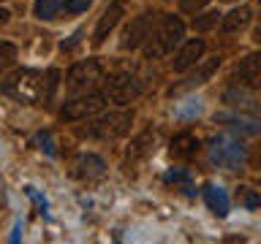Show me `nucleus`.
<instances>
[{
	"label": "nucleus",
	"instance_id": "obj_1",
	"mask_svg": "<svg viewBox=\"0 0 261 244\" xmlns=\"http://www.w3.org/2000/svg\"><path fill=\"white\" fill-rule=\"evenodd\" d=\"M182 38H185L182 19L174 16V14H163L161 19L155 22L150 38L144 41V57H147V60H158V57L169 54Z\"/></svg>",
	"mask_w": 261,
	"mask_h": 244
},
{
	"label": "nucleus",
	"instance_id": "obj_2",
	"mask_svg": "<svg viewBox=\"0 0 261 244\" xmlns=\"http://www.w3.org/2000/svg\"><path fill=\"white\" fill-rule=\"evenodd\" d=\"M3 93L19 103H38L44 98V76L33 68H22L3 81Z\"/></svg>",
	"mask_w": 261,
	"mask_h": 244
},
{
	"label": "nucleus",
	"instance_id": "obj_3",
	"mask_svg": "<svg viewBox=\"0 0 261 244\" xmlns=\"http://www.w3.org/2000/svg\"><path fill=\"white\" fill-rule=\"evenodd\" d=\"M210 160L215 163L218 168L226 171H242L245 163H248V149L237 141L234 136L220 133L210 141Z\"/></svg>",
	"mask_w": 261,
	"mask_h": 244
},
{
	"label": "nucleus",
	"instance_id": "obj_4",
	"mask_svg": "<svg viewBox=\"0 0 261 244\" xmlns=\"http://www.w3.org/2000/svg\"><path fill=\"white\" fill-rule=\"evenodd\" d=\"M130 122H134V111H112V114H103L93 122H87V128H82L79 133L82 136H90V138H120L130 130Z\"/></svg>",
	"mask_w": 261,
	"mask_h": 244
},
{
	"label": "nucleus",
	"instance_id": "obj_5",
	"mask_svg": "<svg viewBox=\"0 0 261 244\" xmlns=\"http://www.w3.org/2000/svg\"><path fill=\"white\" fill-rule=\"evenodd\" d=\"M103 76H106V68L98 60H82L76 65H71L65 81H68L71 93H79V89H93L98 81H103Z\"/></svg>",
	"mask_w": 261,
	"mask_h": 244
},
{
	"label": "nucleus",
	"instance_id": "obj_6",
	"mask_svg": "<svg viewBox=\"0 0 261 244\" xmlns=\"http://www.w3.org/2000/svg\"><path fill=\"white\" fill-rule=\"evenodd\" d=\"M106 103V95L98 93V89H90V93L73 98V101H68L63 106L60 117L68 119V122H76V119H85V117H93L95 111H101Z\"/></svg>",
	"mask_w": 261,
	"mask_h": 244
},
{
	"label": "nucleus",
	"instance_id": "obj_7",
	"mask_svg": "<svg viewBox=\"0 0 261 244\" xmlns=\"http://www.w3.org/2000/svg\"><path fill=\"white\" fill-rule=\"evenodd\" d=\"M155 11H144V14H139L130 19V24L125 30H122V38H120V49L122 52H128V49H139L144 44L147 38H150V33L155 27Z\"/></svg>",
	"mask_w": 261,
	"mask_h": 244
},
{
	"label": "nucleus",
	"instance_id": "obj_8",
	"mask_svg": "<svg viewBox=\"0 0 261 244\" xmlns=\"http://www.w3.org/2000/svg\"><path fill=\"white\" fill-rule=\"evenodd\" d=\"M139 95H142V81H139L134 73H117V76L109 81V98L114 103H120V106L134 103Z\"/></svg>",
	"mask_w": 261,
	"mask_h": 244
},
{
	"label": "nucleus",
	"instance_id": "obj_9",
	"mask_svg": "<svg viewBox=\"0 0 261 244\" xmlns=\"http://www.w3.org/2000/svg\"><path fill=\"white\" fill-rule=\"evenodd\" d=\"M125 14V0H112L109 6L103 8V14L98 16V24H95V33H93V44L101 46L106 38H109V33L117 27L120 16Z\"/></svg>",
	"mask_w": 261,
	"mask_h": 244
},
{
	"label": "nucleus",
	"instance_id": "obj_10",
	"mask_svg": "<svg viewBox=\"0 0 261 244\" xmlns=\"http://www.w3.org/2000/svg\"><path fill=\"white\" fill-rule=\"evenodd\" d=\"M215 122H220V125H226L228 130H234V133H242V136H258V133H261V119L248 117V114L220 111V114H215Z\"/></svg>",
	"mask_w": 261,
	"mask_h": 244
},
{
	"label": "nucleus",
	"instance_id": "obj_11",
	"mask_svg": "<svg viewBox=\"0 0 261 244\" xmlns=\"http://www.w3.org/2000/svg\"><path fill=\"white\" fill-rule=\"evenodd\" d=\"M204 52H207V44H204L201 38H188L185 44L179 46L177 57H174V71H177V73L191 71L193 65H199V60L204 57Z\"/></svg>",
	"mask_w": 261,
	"mask_h": 244
},
{
	"label": "nucleus",
	"instance_id": "obj_12",
	"mask_svg": "<svg viewBox=\"0 0 261 244\" xmlns=\"http://www.w3.org/2000/svg\"><path fill=\"white\" fill-rule=\"evenodd\" d=\"M234 76L240 79L242 87H250V89H258L261 87V52H253L248 57H242L240 65H237Z\"/></svg>",
	"mask_w": 261,
	"mask_h": 244
},
{
	"label": "nucleus",
	"instance_id": "obj_13",
	"mask_svg": "<svg viewBox=\"0 0 261 244\" xmlns=\"http://www.w3.org/2000/svg\"><path fill=\"white\" fill-rule=\"evenodd\" d=\"M218 68H220V57H210V60L199 63V68H196L191 76H185L177 87H171V95H174V93H185V89H193V87L204 84V81H210L212 73H215Z\"/></svg>",
	"mask_w": 261,
	"mask_h": 244
},
{
	"label": "nucleus",
	"instance_id": "obj_14",
	"mask_svg": "<svg viewBox=\"0 0 261 244\" xmlns=\"http://www.w3.org/2000/svg\"><path fill=\"white\" fill-rule=\"evenodd\" d=\"M103 171H106V163H103L101 155H95V152L79 155V160L73 163V174L82 176V179H98V176H103Z\"/></svg>",
	"mask_w": 261,
	"mask_h": 244
},
{
	"label": "nucleus",
	"instance_id": "obj_15",
	"mask_svg": "<svg viewBox=\"0 0 261 244\" xmlns=\"http://www.w3.org/2000/svg\"><path fill=\"white\" fill-rule=\"evenodd\" d=\"M204 201H207V206L215 211L218 217H226L228 215V195L220 185H204Z\"/></svg>",
	"mask_w": 261,
	"mask_h": 244
},
{
	"label": "nucleus",
	"instance_id": "obj_16",
	"mask_svg": "<svg viewBox=\"0 0 261 244\" xmlns=\"http://www.w3.org/2000/svg\"><path fill=\"white\" fill-rule=\"evenodd\" d=\"M199 138H196L193 133H177L174 138H171V155L174 158H193L196 152H199Z\"/></svg>",
	"mask_w": 261,
	"mask_h": 244
},
{
	"label": "nucleus",
	"instance_id": "obj_17",
	"mask_svg": "<svg viewBox=\"0 0 261 244\" xmlns=\"http://www.w3.org/2000/svg\"><path fill=\"white\" fill-rule=\"evenodd\" d=\"M248 22H250V8L248 6H240V8H234V11H228L223 16L220 27H223V33H240V30L248 27Z\"/></svg>",
	"mask_w": 261,
	"mask_h": 244
},
{
	"label": "nucleus",
	"instance_id": "obj_18",
	"mask_svg": "<svg viewBox=\"0 0 261 244\" xmlns=\"http://www.w3.org/2000/svg\"><path fill=\"white\" fill-rule=\"evenodd\" d=\"M60 8H65V0H36L33 14H36V19L49 22V19H55V16L60 14Z\"/></svg>",
	"mask_w": 261,
	"mask_h": 244
},
{
	"label": "nucleus",
	"instance_id": "obj_19",
	"mask_svg": "<svg viewBox=\"0 0 261 244\" xmlns=\"http://www.w3.org/2000/svg\"><path fill=\"white\" fill-rule=\"evenodd\" d=\"M163 179H166L169 185H177L185 195H193V179H191V174H188L185 168H169Z\"/></svg>",
	"mask_w": 261,
	"mask_h": 244
},
{
	"label": "nucleus",
	"instance_id": "obj_20",
	"mask_svg": "<svg viewBox=\"0 0 261 244\" xmlns=\"http://www.w3.org/2000/svg\"><path fill=\"white\" fill-rule=\"evenodd\" d=\"M223 101L228 103V106H237V109H248V106H258V101H253V98L245 93V89H237V87H231V89H226L223 93Z\"/></svg>",
	"mask_w": 261,
	"mask_h": 244
},
{
	"label": "nucleus",
	"instance_id": "obj_21",
	"mask_svg": "<svg viewBox=\"0 0 261 244\" xmlns=\"http://www.w3.org/2000/svg\"><path fill=\"white\" fill-rule=\"evenodd\" d=\"M201 109H204V106H201L199 98H188V101H182V103L174 109V117H179V119H193V117H199V114H201Z\"/></svg>",
	"mask_w": 261,
	"mask_h": 244
},
{
	"label": "nucleus",
	"instance_id": "obj_22",
	"mask_svg": "<svg viewBox=\"0 0 261 244\" xmlns=\"http://www.w3.org/2000/svg\"><path fill=\"white\" fill-rule=\"evenodd\" d=\"M237 201H240V206H245V209H258L261 206V193H256L253 187H240V190H237Z\"/></svg>",
	"mask_w": 261,
	"mask_h": 244
},
{
	"label": "nucleus",
	"instance_id": "obj_23",
	"mask_svg": "<svg viewBox=\"0 0 261 244\" xmlns=\"http://www.w3.org/2000/svg\"><path fill=\"white\" fill-rule=\"evenodd\" d=\"M150 146H152V133L147 130V133H142L134 141V146L128 149V158H139V155H144V152H150Z\"/></svg>",
	"mask_w": 261,
	"mask_h": 244
},
{
	"label": "nucleus",
	"instance_id": "obj_24",
	"mask_svg": "<svg viewBox=\"0 0 261 244\" xmlns=\"http://www.w3.org/2000/svg\"><path fill=\"white\" fill-rule=\"evenodd\" d=\"M57 81H60V71H57V68H52V71L46 73V93H44V101H52V98H55Z\"/></svg>",
	"mask_w": 261,
	"mask_h": 244
},
{
	"label": "nucleus",
	"instance_id": "obj_25",
	"mask_svg": "<svg viewBox=\"0 0 261 244\" xmlns=\"http://www.w3.org/2000/svg\"><path fill=\"white\" fill-rule=\"evenodd\" d=\"M218 11H210V14H204V16H196V30H210V27H215L218 24Z\"/></svg>",
	"mask_w": 261,
	"mask_h": 244
},
{
	"label": "nucleus",
	"instance_id": "obj_26",
	"mask_svg": "<svg viewBox=\"0 0 261 244\" xmlns=\"http://www.w3.org/2000/svg\"><path fill=\"white\" fill-rule=\"evenodd\" d=\"M93 6V0H65V11L68 14H82Z\"/></svg>",
	"mask_w": 261,
	"mask_h": 244
},
{
	"label": "nucleus",
	"instance_id": "obj_27",
	"mask_svg": "<svg viewBox=\"0 0 261 244\" xmlns=\"http://www.w3.org/2000/svg\"><path fill=\"white\" fill-rule=\"evenodd\" d=\"M207 3L210 0H179V8H182L185 14H196V11H201Z\"/></svg>",
	"mask_w": 261,
	"mask_h": 244
},
{
	"label": "nucleus",
	"instance_id": "obj_28",
	"mask_svg": "<svg viewBox=\"0 0 261 244\" xmlns=\"http://www.w3.org/2000/svg\"><path fill=\"white\" fill-rule=\"evenodd\" d=\"M24 193H28L33 201H36V206H38L41 215H46V198H44V195H41V193L36 190V187H24Z\"/></svg>",
	"mask_w": 261,
	"mask_h": 244
},
{
	"label": "nucleus",
	"instance_id": "obj_29",
	"mask_svg": "<svg viewBox=\"0 0 261 244\" xmlns=\"http://www.w3.org/2000/svg\"><path fill=\"white\" fill-rule=\"evenodd\" d=\"M38 138V144H41V149H44L46 155H55V146H52V136L46 133V130H41V133L36 136Z\"/></svg>",
	"mask_w": 261,
	"mask_h": 244
},
{
	"label": "nucleus",
	"instance_id": "obj_30",
	"mask_svg": "<svg viewBox=\"0 0 261 244\" xmlns=\"http://www.w3.org/2000/svg\"><path fill=\"white\" fill-rule=\"evenodd\" d=\"M14 52H16V49L8 44V41H3V65H8V63L14 60Z\"/></svg>",
	"mask_w": 261,
	"mask_h": 244
},
{
	"label": "nucleus",
	"instance_id": "obj_31",
	"mask_svg": "<svg viewBox=\"0 0 261 244\" xmlns=\"http://www.w3.org/2000/svg\"><path fill=\"white\" fill-rule=\"evenodd\" d=\"M253 38H256L258 44H261V22H258V27H256V33H253Z\"/></svg>",
	"mask_w": 261,
	"mask_h": 244
},
{
	"label": "nucleus",
	"instance_id": "obj_32",
	"mask_svg": "<svg viewBox=\"0 0 261 244\" xmlns=\"http://www.w3.org/2000/svg\"><path fill=\"white\" fill-rule=\"evenodd\" d=\"M226 3H234V0H226Z\"/></svg>",
	"mask_w": 261,
	"mask_h": 244
},
{
	"label": "nucleus",
	"instance_id": "obj_33",
	"mask_svg": "<svg viewBox=\"0 0 261 244\" xmlns=\"http://www.w3.org/2000/svg\"><path fill=\"white\" fill-rule=\"evenodd\" d=\"M258 3H261V0H258Z\"/></svg>",
	"mask_w": 261,
	"mask_h": 244
}]
</instances>
